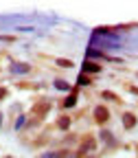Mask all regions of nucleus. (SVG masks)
Segmentation results:
<instances>
[{
    "label": "nucleus",
    "mask_w": 138,
    "mask_h": 158,
    "mask_svg": "<svg viewBox=\"0 0 138 158\" xmlns=\"http://www.w3.org/2000/svg\"><path fill=\"white\" fill-rule=\"evenodd\" d=\"M96 149H99V138L88 132L79 138V147L75 149V154H77V158H88V156H94Z\"/></svg>",
    "instance_id": "f257e3e1"
},
{
    "label": "nucleus",
    "mask_w": 138,
    "mask_h": 158,
    "mask_svg": "<svg viewBox=\"0 0 138 158\" xmlns=\"http://www.w3.org/2000/svg\"><path fill=\"white\" fill-rule=\"evenodd\" d=\"M110 118H112V112H110V106H108V103H96V106L92 108V121H94V125L108 127Z\"/></svg>",
    "instance_id": "f03ea898"
},
{
    "label": "nucleus",
    "mask_w": 138,
    "mask_h": 158,
    "mask_svg": "<svg viewBox=\"0 0 138 158\" xmlns=\"http://www.w3.org/2000/svg\"><path fill=\"white\" fill-rule=\"evenodd\" d=\"M7 70H9V75H11V77H15L18 81H20V79L29 77L35 68H33V64H29V62H18V59H11Z\"/></svg>",
    "instance_id": "7ed1b4c3"
},
{
    "label": "nucleus",
    "mask_w": 138,
    "mask_h": 158,
    "mask_svg": "<svg viewBox=\"0 0 138 158\" xmlns=\"http://www.w3.org/2000/svg\"><path fill=\"white\" fill-rule=\"evenodd\" d=\"M51 110H53L51 99H46V97H44V99H39V101H35V103H33V108H31L26 114H29V116H35L37 121H44V118L48 116V112H51Z\"/></svg>",
    "instance_id": "20e7f679"
},
{
    "label": "nucleus",
    "mask_w": 138,
    "mask_h": 158,
    "mask_svg": "<svg viewBox=\"0 0 138 158\" xmlns=\"http://www.w3.org/2000/svg\"><path fill=\"white\" fill-rule=\"evenodd\" d=\"M96 138H99V145H103L105 149H114V147H118L116 134H114L110 127H101V130H99V134H96Z\"/></svg>",
    "instance_id": "39448f33"
},
{
    "label": "nucleus",
    "mask_w": 138,
    "mask_h": 158,
    "mask_svg": "<svg viewBox=\"0 0 138 158\" xmlns=\"http://www.w3.org/2000/svg\"><path fill=\"white\" fill-rule=\"evenodd\" d=\"M86 59H90V62H110L112 59V55H108V51H103V48H96V46H88L86 48Z\"/></svg>",
    "instance_id": "423d86ee"
},
{
    "label": "nucleus",
    "mask_w": 138,
    "mask_h": 158,
    "mask_svg": "<svg viewBox=\"0 0 138 158\" xmlns=\"http://www.w3.org/2000/svg\"><path fill=\"white\" fill-rule=\"evenodd\" d=\"M121 123H123V130H125V132L136 130V125H138V114L132 112V110H123V112H121Z\"/></svg>",
    "instance_id": "0eeeda50"
},
{
    "label": "nucleus",
    "mask_w": 138,
    "mask_h": 158,
    "mask_svg": "<svg viewBox=\"0 0 138 158\" xmlns=\"http://www.w3.org/2000/svg\"><path fill=\"white\" fill-rule=\"evenodd\" d=\"M79 73H83V75H88V77L101 75V73H103V64L90 62V59H83V62H81V68H79Z\"/></svg>",
    "instance_id": "6e6552de"
},
{
    "label": "nucleus",
    "mask_w": 138,
    "mask_h": 158,
    "mask_svg": "<svg viewBox=\"0 0 138 158\" xmlns=\"http://www.w3.org/2000/svg\"><path fill=\"white\" fill-rule=\"evenodd\" d=\"M77 101H79V88H72L66 97H64V101L59 103V108H62L64 112H68V110H75L77 108Z\"/></svg>",
    "instance_id": "1a4fd4ad"
},
{
    "label": "nucleus",
    "mask_w": 138,
    "mask_h": 158,
    "mask_svg": "<svg viewBox=\"0 0 138 158\" xmlns=\"http://www.w3.org/2000/svg\"><path fill=\"white\" fill-rule=\"evenodd\" d=\"M70 127H72V116L68 114V112H62L57 116V121H55V130H59V132H70Z\"/></svg>",
    "instance_id": "9d476101"
},
{
    "label": "nucleus",
    "mask_w": 138,
    "mask_h": 158,
    "mask_svg": "<svg viewBox=\"0 0 138 158\" xmlns=\"http://www.w3.org/2000/svg\"><path fill=\"white\" fill-rule=\"evenodd\" d=\"M99 97H101V99H103L105 103H116V106H121V103H123V99L118 97V94H116L114 90H108V88L99 92Z\"/></svg>",
    "instance_id": "9b49d317"
},
{
    "label": "nucleus",
    "mask_w": 138,
    "mask_h": 158,
    "mask_svg": "<svg viewBox=\"0 0 138 158\" xmlns=\"http://www.w3.org/2000/svg\"><path fill=\"white\" fill-rule=\"evenodd\" d=\"M53 88L59 90V92H70V90L75 88V84L66 81V79H62V77H55V79H53Z\"/></svg>",
    "instance_id": "f8f14e48"
},
{
    "label": "nucleus",
    "mask_w": 138,
    "mask_h": 158,
    "mask_svg": "<svg viewBox=\"0 0 138 158\" xmlns=\"http://www.w3.org/2000/svg\"><path fill=\"white\" fill-rule=\"evenodd\" d=\"M92 84H94L92 77H88V75H83V73H79V75H77V81H75V88H90Z\"/></svg>",
    "instance_id": "ddd939ff"
},
{
    "label": "nucleus",
    "mask_w": 138,
    "mask_h": 158,
    "mask_svg": "<svg viewBox=\"0 0 138 158\" xmlns=\"http://www.w3.org/2000/svg\"><path fill=\"white\" fill-rule=\"evenodd\" d=\"M53 64H55L57 68H66V70H72V68H75V62H72V59H68V57H55Z\"/></svg>",
    "instance_id": "4468645a"
},
{
    "label": "nucleus",
    "mask_w": 138,
    "mask_h": 158,
    "mask_svg": "<svg viewBox=\"0 0 138 158\" xmlns=\"http://www.w3.org/2000/svg\"><path fill=\"white\" fill-rule=\"evenodd\" d=\"M24 127H26V112L18 114L13 118V132H24Z\"/></svg>",
    "instance_id": "2eb2a0df"
},
{
    "label": "nucleus",
    "mask_w": 138,
    "mask_h": 158,
    "mask_svg": "<svg viewBox=\"0 0 138 158\" xmlns=\"http://www.w3.org/2000/svg\"><path fill=\"white\" fill-rule=\"evenodd\" d=\"M18 88L20 90H39V84H29V81H24V79H20Z\"/></svg>",
    "instance_id": "dca6fc26"
},
{
    "label": "nucleus",
    "mask_w": 138,
    "mask_h": 158,
    "mask_svg": "<svg viewBox=\"0 0 138 158\" xmlns=\"http://www.w3.org/2000/svg\"><path fill=\"white\" fill-rule=\"evenodd\" d=\"M0 42L2 44H13V42H18V37L15 35H0Z\"/></svg>",
    "instance_id": "f3484780"
},
{
    "label": "nucleus",
    "mask_w": 138,
    "mask_h": 158,
    "mask_svg": "<svg viewBox=\"0 0 138 158\" xmlns=\"http://www.w3.org/2000/svg\"><path fill=\"white\" fill-rule=\"evenodd\" d=\"M7 97H9V88L7 86H0V103H2Z\"/></svg>",
    "instance_id": "a211bd4d"
},
{
    "label": "nucleus",
    "mask_w": 138,
    "mask_h": 158,
    "mask_svg": "<svg viewBox=\"0 0 138 158\" xmlns=\"http://www.w3.org/2000/svg\"><path fill=\"white\" fill-rule=\"evenodd\" d=\"M11 112L18 116V114H22V103H13V108H11Z\"/></svg>",
    "instance_id": "6ab92c4d"
},
{
    "label": "nucleus",
    "mask_w": 138,
    "mask_h": 158,
    "mask_svg": "<svg viewBox=\"0 0 138 158\" xmlns=\"http://www.w3.org/2000/svg\"><path fill=\"white\" fill-rule=\"evenodd\" d=\"M125 88H127V90H129L132 94H136V97H138V86H132V84H127Z\"/></svg>",
    "instance_id": "aec40b11"
},
{
    "label": "nucleus",
    "mask_w": 138,
    "mask_h": 158,
    "mask_svg": "<svg viewBox=\"0 0 138 158\" xmlns=\"http://www.w3.org/2000/svg\"><path fill=\"white\" fill-rule=\"evenodd\" d=\"M18 31H20V33H26V31H35V29H33V27H18Z\"/></svg>",
    "instance_id": "412c9836"
},
{
    "label": "nucleus",
    "mask_w": 138,
    "mask_h": 158,
    "mask_svg": "<svg viewBox=\"0 0 138 158\" xmlns=\"http://www.w3.org/2000/svg\"><path fill=\"white\" fill-rule=\"evenodd\" d=\"M2 125H5V114L0 112V130H2Z\"/></svg>",
    "instance_id": "4be33fe9"
},
{
    "label": "nucleus",
    "mask_w": 138,
    "mask_h": 158,
    "mask_svg": "<svg viewBox=\"0 0 138 158\" xmlns=\"http://www.w3.org/2000/svg\"><path fill=\"white\" fill-rule=\"evenodd\" d=\"M88 158H99V156H88Z\"/></svg>",
    "instance_id": "5701e85b"
},
{
    "label": "nucleus",
    "mask_w": 138,
    "mask_h": 158,
    "mask_svg": "<svg viewBox=\"0 0 138 158\" xmlns=\"http://www.w3.org/2000/svg\"><path fill=\"white\" fill-rule=\"evenodd\" d=\"M5 158H13V156H5Z\"/></svg>",
    "instance_id": "b1692460"
},
{
    "label": "nucleus",
    "mask_w": 138,
    "mask_h": 158,
    "mask_svg": "<svg viewBox=\"0 0 138 158\" xmlns=\"http://www.w3.org/2000/svg\"><path fill=\"white\" fill-rule=\"evenodd\" d=\"M136 79H138V73H136Z\"/></svg>",
    "instance_id": "393cba45"
}]
</instances>
